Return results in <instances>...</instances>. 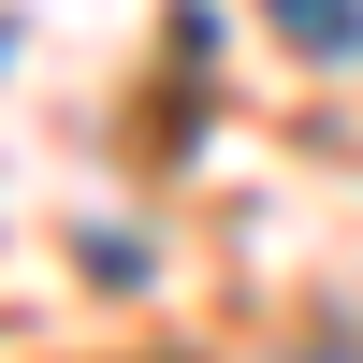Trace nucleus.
Wrapping results in <instances>:
<instances>
[{"mask_svg":"<svg viewBox=\"0 0 363 363\" xmlns=\"http://www.w3.org/2000/svg\"><path fill=\"white\" fill-rule=\"evenodd\" d=\"M291 29H306V44H335V58H363V0H291Z\"/></svg>","mask_w":363,"mask_h":363,"instance_id":"f257e3e1","label":"nucleus"}]
</instances>
